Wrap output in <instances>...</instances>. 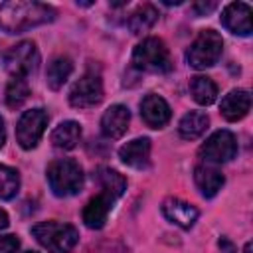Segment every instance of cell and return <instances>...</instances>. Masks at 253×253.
<instances>
[{
	"mask_svg": "<svg viewBox=\"0 0 253 253\" xmlns=\"http://www.w3.org/2000/svg\"><path fill=\"white\" fill-rule=\"evenodd\" d=\"M55 18V10L42 2L12 0L0 6V28L6 34H22L30 28L47 24Z\"/></svg>",
	"mask_w": 253,
	"mask_h": 253,
	"instance_id": "6da1fadb",
	"label": "cell"
},
{
	"mask_svg": "<svg viewBox=\"0 0 253 253\" xmlns=\"http://www.w3.org/2000/svg\"><path fill=\"white\" fill-rule=\"evenodd\" d=\"M47 182L55 196H73L83 188V170L71 158H57L47 166Z\"/></svg>",
	"mask_w": 253,
	"mask_h": 253,
	"instance_id": "7a4b0ae2",
	"label": "cell"
},
{
	"mask_svg": "<svg viewBox=\"0 0 253 253\" xmlns=\"http://www.w3.org/2000/svg\"><path fill=\"white\" fill-rule=\"evenodd\" d=\"M32 233L49 253H69L79 239V233L73 225L57 221H42L32 227Z\"/></svg>",
	"mask_w": 253,
	"mask_h": 253,
	"instance_id": "3957f363",
	"label": "cell"
},
{
	"mask_svg": "<svg viewBox=\"0 0 253 253\" xmlns=\"http://www.w3.org/2000/svg\"><path fill=\"white\" fill-rule=\"evenodd\" d=\"M132 65L136 69L148 71V73L170 71L172 61H170L168 47L164 45V42L160 38H146V40H142L134 47V51H132Z\"/></svg>",
	"mask_w": 253,
	"mask_h": 253,
	"instance_id": "277c9868",
	"label": "cell"
},
{
	"mask_svg": "<svg viewBox=\"0 0 253 253\" xmlns=\"http://www.w3.org/2000/svg\"><path fill=\"white\" fill-rule=\"evenodd\" d=\"M223 49V40L217 32L213 30H204L200 36L194 40V43L188 47V63L196 69H206L217 63L219 55Z\"/></svg>",
	"mask_w": 253,
	"mask_h": 253,
	"instance_id": "5b68a950",
	"label": "cell"
},
{
	"mask_svg": "<svg viewBox=\"0 0 253 253\" xmlns=\"http://www.w3.org/2000/svg\"><path fill=\"white\" fill-rule=\"evenodd\" d=\"M38 63H40V53L34 42H20L4 53L6 71L18 79H26L30 73H34Z\"/></svg>",
	"mask_w": 253,
	"mask_h": 253,
	"instance_id": "8992f818",
	"label": "cell"
},
{
	"mask_svg": "<svg viewBox=\"0 0 253 253\" xmlns=\"http://www.w3.org/2000/svg\"><path fill=\"white\" fill-rule=\"evenodd\" d=\"M47 126V113L43 109H32V111H26L20 121H18V126H16V140L22 148L30 150L34 148L43 130Z\"/></svg>",
	"mask_w": 253,
	"mask_h": 253,
	"instance_id": "52a82bcc",
	"label": "cell"
},
{
	"mask_svg": "<svg viewBox=\"0 0 253 253\" xmlns=\"http://www.w3.org/2000/svg\"><path fill=\"white\" fill-rule=\"evenodd\" d=\"M235 154H237V140L235 134L229 130H215L200 148V156L211 164L229 162Z\"/></svg>",
	"mask_w": 253,
	"mask_h": 253,
	"instance_id": "ba28073f",
	"label": "cell"
},
{
	"mask_svg": "<svg viewBox=\"0 0 253 253\" xmlns=\"http://www.w3.org/2000/svg\"><path fill=\"white\" fill-rule=\"evenodd\" d=\"M103 99V83L95 73H85L79 81L73 83L69 91V103L77 109H89L101 103Z\"/></svg>",
	"mask_w": 253,
	"mask_h": 253,
	"instance_id": "9c48e42d",
	"label": "cell"
},
{
	"mask_svg": "<svg viewBox=\"0 0 253 253\" xmlns=\"http://www.w3.org/2000/svg\"><path fill=\"white\" fill-rule=\"evenodd\" d=\"M221 24L237 36H249L251 34V6L245 2H233L227 4L221 14Z\"/></svg>",
	"mask_w": 253,
	"mask_h": 253,
	"instance_id": "30bf717a",
	"label": "cell"
},
{
	"mask_svg": "<svg viewBox=\"0 0 253 253\" xmlns=\"http://www.w3.org/2000/svg\"><path fill=\"white\" fill-rule=\"evenodd\" d=\"M140 117L150 128H162L170 121V107L162 97L150 93L140 103Z\"/></svg>",
	"mask_w": 253,
	"mask_h": 253,
	"instance_id": "8fae6325",
	"label": "cell"
},
{
	"mask_svg": "<svg viewBox=\"0 0 253 253\" xmlns=\"http://www.w3.org/2000/svg\"><path fill=\"white\" fill-rule=\"evenodd\" d=\"M130 113L125 105L109 107L101 117V130L107 138H121L128 128Z\"/></svg>",
	"mask_w": 253,
	"mask_h": 253,
	"instance_id": "7c38bea8",
	"label": "cell"
},
{
	"mask_svg": "<svg viewBox=\"0 0 253 253\" xmlns=\"http://www.w3.org/2000/svg\"><path fill=\"white\" fill-rule=\"evenodd\" d=\"M162 213L168 221H172L184 229H190L198 219V210L182 200H176V198H168L162 202Z\"/></svg>",
	"mask_w": 253,
	"mask_h": 253,
	"instance_id": "4fadbf2b",
	"label": "cell"
},
{
	"mask_svg": "<svg viewBox=\"0 0 253 253\" xmlns=\"http://www.w3.org/2000/svg\"><path fill=\"white\" fill-rule=\"evenodd\" d=\"M249 107H251V95L247 89H233L219 103L221 115L231 123L243 119L249 113Z\"/></svg>",
	"mask_w": 253,
	"mask_h": 253,
	"instance_id": "5bb4252c",
	"label": "cell"
},
{
	"mask_svg": "<svg viewBox=\"0 0 253 253\" xmlns=\"http://www.w3.org/2000/svg\"><path fill=\"white\" fill-rule=\"evenodd\" d=\"M121 160L130 168H146L150 164V140L148 138H134L121 146L119 150Z\"/></svg>",
	"mask_w": 253,
	"mask_h": 253,
	"instance_id": "9a60e30c",
	"label": "cell"
},
{
	"mask_svg": "<svg viewBox=\"0 0 253 253\" xmlns=\"http://www.w3.org/2000/svg\"><path fill=\"white\" fill-rule=\"evenodd\" d=\"M113 208V202L105 196V194H99L95 198H91L87 202V206L83 208V221L87 227L91 229H101L107 221V215Z\"/></svg>",
	"mask_w": 253,
	"mask_h": 253,
	"instance_id": "2e32d148",
	"label": "cell"
},
{
	"mask_svg": "<svg viewBox=\"0 0 253 253\" xmlns=\"http://www.w3.org/2000/svg\"><path fill=\"white\" fill-rule=\"evenodd\" d=\"M194 182L198 186V190L202 192V196L206 198H211L215 196L221 186H223V174L211 166H196L194 170Z\"/></svg>",
	"mask_w": 253,
	"mask_h": 253,
	"instance_id": "e0dca14e",
	"label": "cell"
},
{
	"mask_svg": "<svg viewBox=\"0 0 253 253\" xmlns=\"http://www.w3.org/2000/svg\"><path fill=\"white\" fill-rule=\"evenodd\" d=\"M208 125H210V119H208L206 113H202V111H190V113H186L182 117V121L178 125V132L186 140H196V138H200L206 132Z\"/></svg>",
	"mask_w": 253,
	"mask_h": 253,
	"instance_id": "ac0fdd59",
	"label": "cell"
},
{
	"mask_svg": "<svg viewBox=\"0 0 253 253\" xmlns=\"http://www.w3.org/2000/svg\"><path fill=\"white\" fill-rule=\"evenodd\" d=\"M79 138H81V126L75 121H63V123H59L53 128V132H51L53 146L63 148V150L75 148L77 142H79Z\"/></svg>",
	"mask_w": 253,
	"mask_h": 253,
	"instance_id": "d6986e66",
	"label": "cell"
},
{
	"mask_svg": "<svg viewBox=\"0 0 253 253\" xmlns=\"http://www.w3.org/2000/svg\"><path fill=\"white\" fill-rule=\"evenodd\" d=\"M71 71H73V63H71V59H69V57L59 55V57L51 59V63L47 65V71H45L47 87H49V89H53V91L61 89V87H63V83L69 79Z\"/></svg>",
	"mask_w": 253,
	"mask_h": 253,
	"instance_id": "ffe728a7",
	"label": "cell"
},
{
	"mask_svg": "<svg viewBox=\"0 0 253 253\" xmlns=\"http://www.w3.org/2000/svg\"><path fill=\"white\" fill-rule=\"evenodd\" d=\"M99 184L103 188L101 194H105L113 204L125 194L126 190V180L117 172V170H111V168H101L99 170Z\"/></svg>",
	"mask_w": 253,
	"mask_h": 253,
	"instance_id": "44dd1931",
	"label": "cell"
},
{
	"mask_svg": "<svg viewBox=\"0 0 253 253\" xmlns=\"http://www.w3.org/2000/svg\"><path fill=\"white\" fill-rule=\"evenodd\" d=\"M156 20H158V10H156L152 4H142V6H138V8L130 14V18H128V28H130V32H132L134 36H140V34L148 32V30L156 24Z\"/></svg>",
	"mask_w": 253,
	"mask_h": 253,
	"instance_id": "7402d4cb",
	"label": "cell"
},
{
	"mask_svg": "<svg viewBox=\"0 0 253 253\" xmlns=\"http://www.w3.org/2000/svg\"><path fill=\"white\" fill-rule=\"evenodd\" d=\"M190 91L196 103L200 105H211L217 99V85L206 77V75H196L190 81Z\"/></svg>",
	"mask_w": 253,
	"mask_h": 253,
	"instance_id": "603a6c76",
	"label": "cell"
},
{
	"mask_svg": "<svg viewBox=\"0 0 253 253\" xmlns=\"http://www.w3.org/2000/svg\"><path fill=\"white\" fill-rule=\"evenodd\" d=\"M30 95V87L26 83V79H18V77H12L8 87H6V105L10 109H18L26 103Z\"/></svg>",
	"mask_w": 253,
	"mask_h": 253,
	"instance_id": "cb8c5ba5",
	"label": "cell"
},
{
	"mask_svg": "<svg viewBox=\"0 0 253 253\" xmlns=\"http://www.w3.org/2000/svg\"><path fill=\"white\" fill-rule=\"evenodd\" d=\"M20 176L14 168L0 164V200H10L18 194Z\"/></svg>",
	"mask_w": 253,
	"mask_h": 253,
	"instance_id": "d4e9b609",
	"label": "cell"
},
{
	"mask_svg": "<svg viewBox=\"0 0 253 253\" xmlns=\"http://www.w3.org/2000/svg\"><path fill=\"white\" fill-rule=\"evenodd\" d=\"M20 239L16 235H2L0 237V253H18Z\"/></svg>",
	"mask_w": 253,
	"mask_h": 253,
	"instance_id": "484cf974",
	"label": "cell"
},
{
	"mask_svg": "<svg viewBox=\"0 0 253 253\" xmlns=\"http://www.w3.org/2000/svg\"><path fill=\"white\" fill-rule=\"evenodd\" d=\"M213 8H215V2H208V4L206 2H198V4H194V12L196 14H202V16L208 14V12H211Z\"/></svg>",
	"mask_w": 253,
	"mask_h": 253,
	"instance_id": "4316f807",
	"label": "cell"
},
{
	"mask_svg": "<svg viewBox=\"0 0 253 253\" xmlns=\"http://www.w3.org/2000/svg\"><path fill=\"white\" fill-rule=\"evenodd\" d=\"M217 245H219V251H221V253H237V247H235L227 237H221Z\"/></svg>",
	"mask_w": 253,
	"mask_h": 253,
	"instance_id": "83f0119b",
	"label": "cell"
},
{
	"mask_svg": "<svg viewBox=\"0 0 253 253\" xmlns=\"http://www.w3.org/2000/svg\"><path fill=\"white\" fill-rule=\"evenodd\" d=\"M8 215H6V211L4 210H0V229H4V227H8Z\"/></svg>",
	"mask_w": 253,
	"mask_h": 253,
	"instance_id": "f1b7e54d",
	"label": "cell"
},
{
	"mask_svg": "<svg viewBox=\"0 0 253 253\" xmlns=\"http://www.w3.org/2000/svg\"><path fill=\"white\" fill-rule=\"evenodd\" d=\"M4 140H6V126H4V121H2V117H0V148H2Z\"/></svg>",
	"mask_w": 253,
	"mask_h": 253,
	"instance_id": "f546056e",
	"label": "cell"
},
{
	"mask_svg": "<svg viewBox=\"0 0 253 253\" xmlns=\"http://www.w3.org/2000/svg\"><path fill=\"white\" fill-rule=\"evenodd\" d=\"M245 253H251V243H249V241L245 243Z\"/></svg>",
	"mask_w": 253,
	"mask_h": 253,
	"instance_id": "4dcf8cb0",
	"label": "cell"
},
{
	"mask_svg": "<svg viewBox=\"0 0 253 253\" xmlns=\"http://www.w3.org/2000/svg\"><path fill=\"white\" fill-rule=\"evenodd\" d=\"M26 253H36V251H26Z\"/></svg>",
	"mask_w": 253,
	"mask_h": 253,
	"instance_id": "1f68e13d",
	"label": "cell"
}]
</instances>
